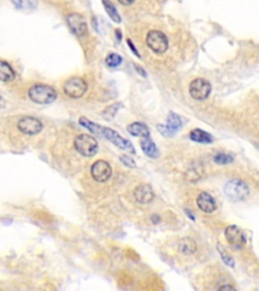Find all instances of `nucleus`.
Masks as SVG:
<instances>
[{"mask_svg":"<svg viewBox=\"0 0 259 291\" xmlns=\"http://www.w3.org/2000/svg\"><path fill=\"white\" fill-rule=\"evenodd\" d=\"M102 136L106 138L108 141H110L113 145H115L116 147H119L120 149H122V150H124V151H126V152H128L130 154H135L136 153L133 144L130 141L124 139L121 135H119L116 132H114L113 130L103 127L102 128Z\"/></svg>","mask_w":259,"mask_h":291,"instance_id":"423d86ee","label":"nucleus"},{"mask_svg":"<svg viewBox=\"0 0 259 291\" xmlns=\"http://www.w3.org/2000/svg\"><path fill=\"white\" fill-rule=\"evenodd\" d=\"M11 2L21 10H33L38 5V0H11Z\"/></svg>","mask_w":259,"mask_h":291,"instance_id":"412c9836","label":"nucleus"},{"mask_svg":"<svg viewBox=\"0 0 259 291\" xmlns=\"http://www.w3.org/2000/svg\"><path fill=\"white\" fill-rule=\"evenodd\" d=\"M190 137L193 141L198 142V143H203V144H208L213 142V137H211L209 134L207 132H204L200 129H196L191 132Z\"/></svg>","mask_w":259,"mask_h":291,"instance_id":"6ab92c4d","label":"nucleus"},{"mask_svg":"<svg viewBox=\"0 0 259 291\" xmlns=\"http://www.w3.org/2000/svg\"><path fill=\"white\" fill-rule=\"evenodd\" d=\"M127 43H128V46L131 48V51L138 57V58H140V54H139V52L137 51V48H136V47L133 45V43L131 42V40L130 39H128L127 40Z\"/></svg>","mask_w":259,"mask_h":291,"instance_id":"cd10ccee","label":"nucleus"},{"mask_svg":"<svg viewBox=\"0 0 259 291\" xmlns=\"http://www.w3.org/2000/svg\"><path fill=\"white\" fill-rule=\"evenodd\" d=\"M121 162L125 165V166H127V167H130V168H134V167H136V164H135V161L131 158V157H129V156H127V155H123V156H121Z\"/></svg>","mask_w":259,"mask_h":291,"instance_id":"bb28decb","label":"nucleus"},{"mask_svg":"<svg viewBox=\"0 0 259 291\" xmlns=\"http://www.w3.org/2000/svg\"><path fill=\"white\" fill-rule=\"evenodd\" d=\"M0 99H1V97H0Z\"/></svg>","mask_w":259,"mask_h":291,"instance_id":"473e14b6","label":"nucleus"},{"mask_svg":"<svg viewBox=\"0 0 259 291\" xmlns=\"http://www.w3.org/2000/svg\"><path fill=\"white\" fill-rule=\"evenodd\" d=\"M103 4H104V7L106 13L108 14V16L110 17V19L112 21H114L116 23H120L122 21L119 11L116 10L114 4L110 1V0H103Z\"/></svg>","mask_w":259,"mask_h":291,"instance_id":"aec40b11","label":"nucleus"},{"mask_svg":"<svg viewBox=\"0 0 259 291\" xmlns=\"http://www.w3.org/2000/svg\"><path fill=\"white\" fill-rule=\"evenodd\" d=\"M211 90L210 84L205 79H196L190 85V94L194 99L204 100L207 98Z\"/></svg>","mask_w":259,"mask_h":291,"instance_id":"9d476101","label":"nucleus"},{"mask_svg":"<svg viewBox=\"0 0 259 291\" xmlns=\"http://www.w3.org/2000/svg\"><path fill=\"white\" fill-rule=\"evenodd\" d=\"M219 289H235V287L230 286V285H225V286H220Z\"/></svg>","mask_w":259,"mask_h":291,"instance_id":"2f4dec72","label":"nucleus"},{"mask_svg":"<svg viewBox=\"0 0 259 291\" xmlns=\"http://www.w3.org/2000/svg\"><path fill=\"white\" fill-rule=\"evenodd\" d=\"M226 239L233 249L240 250L246 244V238L241 229L237 226H230L225 232Z\"/></svg>","mask_w":259,"mask_h":291,"instance_id":"0eeeda50","label":"nucleus"},{"mask_svg":"<svg viewBox=\"0 0 259 291\" xmlns=\"http://www.w3.org/2000/svg\"><path fill=\"white\" fill-rule=\"evenodd\" d=\"M120 105H121V103H114V104L110 105L109 107L105 108V109H104V111L103 112V116H105L106 114H108V116L106 117V119H111V118H112V117L115 115L116 111L119 110V108H120Z\"/></svg>","mask_w":259,"mask_h":291,"instance_id":"b1692460","label":"nucleus"},{"mask_svg":"<svg viewBox=\"0 0 259 291\" xmlns=\"http://www.w3.org/2000/svg\"><path fill=\"white\" fill-rule=\"evenodd\" d=\"M178 251L183 255H192L197 251V244L191 238H184L178 242Z\"/></svg>","mask_w":259,"mask_h":291,"instance_id":"2eb2a0df","label":"nucleus"},{"mask_svg":"<svg viewBox=\"0 0 259 291\" xmlns=\"http://www.w3.org/2000/svg\"><path fill=\"white\" fill-rule=\"evenodd\" d=\"M63 89L65 94L71 98H80L87 90V84L82 78L73 77L65 82Z\"/></svg>","mask_w":259,"mask_h":291,"instance_id":"39448f33","label":"nucleus"},{"mask_svg":"<svg viewBox=\"0 0 259 291\" xmlns=\"http://www.w3.org/2000/svg\"><path fill=\"white\" fill-rule=\"evenodd\" d=\"M128 132L135 137H142L144 138H150V132L149 129L141 123H133L128 126Z\"/></svg>","mask_w":259,"mask_h":291,"instance_id":"dca6fc26","label":"nucleus"},{"mask_svg":"<svg viewBox=\"0 0 259 291\" xmlns=\"http://www.w3.org/2000/svg\"><path fill=\"white\" fill-rule=\"evenodd\" d=\"M214 161L217 163V164H222V165H225V164H228V163H231L233 161V157L230 156V155H226V154H217L215 157H214Z\"/></svg>","mask_w":259,"mask_h":291,"instance_id":"393cba45","label":"nucleus"},{"mask_svg":"<svg viewBox=\"0 0 259 291\" xmlns=\"http://www.w3.org/2000/svg\"><path fill=\"white\" fill-rule=\"evenodd\" d=\"M122 62H123V58L115 53H110L105 59L106 65L111 68H115L117 66H120L122 64Z\"/></svg>","mask_w":259,"mask_h":291,"instance_id":"5701e85b","label":"nucleus"},{"mask_svg":"<svg viewBox=\"0 0 259 291\" xmlns=\"http://www.w3.org/2000/svg\"><path fill=\"white\" fill-rule=\"evenodd\" d=\"M74 146L76 151L85 157H92L99 151L98 141L92 136L82 134L75 138Z\"/></svg>","mask_w":259,"mask_h":291,"instance_id":"f03ea898","label":"nucleus"},{"mask_svg":"<svg viewBox=\"0 0 259 291\" xmlns=\"http://www.w3.org/2000/svg\"><path fill=\"white\" fill-rule=\"evenodd\" d=\"M197 204H198L199 208L206 213L213 212L217 208L216 200L207 192L200 193V195L197 198Z\"/></svg>","mask_w":259,"mask_h":291,"instance_id":"4468645a","label":"nucleus"},{"mask_svg":"<svg viewBox=\"0 0 259 291\" xmlns=\"http://www.w3.org/2000/svg\"><path fill=\"white\" fill-rule=\"evenodd\" d=\"M135 66V69H136V71L139 73L140 75H142V76H144V77H146L147 75H146V72H145V70L143 69V68H141L139 65H137V64H135L134 65Z\"/></svg>","mask_w":259,"mask_h":291,"instance_id":"c85d7f7f","label":"nucleus"},{"mask_svg":"<svg viewBox=\"0 0 259 291\" xmlns=\"http://www.w3.org/2000/svg\"><path fill=\"white\" fill-rule=\"evenodd\" d=\"M68 26L72 33L78 37H82L87 32V23L84 17L78 13H71L67 16Z\"/></svg>","mask_w":259,"mask_h":291,"instance_id":"9b49d317","label":"nucleus"},{"mask_svg":"<svg viewBox=\"0 0 259 291\" xmlns=\"http://www.w3.org/2000/svg\"><path fill=\"white\" fill-rule=\"evenodd\" d=\"M141 148H142L146 156L150 158H157L159 155L156 145L150 138H144L142 141H141Z\"/></svg>","mask_w":259,"mask_h":291,"instance_id":"f3484780","label":"nucleus"},{"mask_svg":"<svg viewBox=\"0 0 259 291\" xmlns=\"http://www.w3.org/2000/svg\"><path fill=\"white\" fill-rule=\"evenodd\" d=\"M17 128L23 134L29 136H35L42 132L43 124L36 117L25 116L19 119Z\"/></svg>","mask_w":259,"mask_h":291,"instance_id":"6e6552de","label":"nucleus"},{"mask_svg":"<svg viewBox=\"0 0 259 291\" xmlns=\"http://www.w3.org/2000/svg\"><path fill=\"white\" fill-rule=\"evenodd\" d=\"M79 124L82 126V127H84V128H86L87 130H89L91 133H93L94 135H99V136H102V126H100V125H97V124H94V123H92V121H90L88 118H86V117H80L79 118Z\"/></svg>","mask_w":259,"mask_h":291,"instance_id":"4be33fe9","label":"nucleus"},{"mask_svg":"<svg viewBox=\"0 0 259 291\" xmlns=\"http://www.w3.org/2000/svg\"><path fill=\"white\" fill-rule=\"evenodd\" d=\"M147 46L156 54H163L168 48L167 37L160 31H150L146 38Z\"/></svg>","mask_w":259,"mask_h":291,"instance_id":"20e7f679","label":"nucleus"},{"mask_svg":"<svg viewBox=\"0 0 259 291\" xmlns=\"http://www.w3.org/2000/svg\"><path fill=\"white\" fill-rule=\"evenodd\" d=\"M226 195L233 201H242L249 196V188L241 180L234 179L229 181L225 186Z\"/></svg>","mask_w":259,"mask_h":291,"instance_id":"7ed1b4c3","label":"nucleus"},{"mask_svg":"<svg viewBox=\"0 0 259 291\" xmlns=\"http://www.w3.org/2000/svg\"><path fill=\"white\" fill-rule=\"evenodd\" d=\"M115 36H116L117 41H119V42L122 41V32H121V30H116L115 31Z\"/></svg>","mask_w":259,"mask_h":291,"instance_id":"7c9ffc66","label":"nucleus"},{"mask_svg":"<svg viewBox=\"0 0 259 291\" xmlns=\"http://www.w3.org/2000/svg\"><path fill=\"white\" fill-rule=\"evenodd\" d=\"M181 126H182V123H181L180 117L176 113L170 112L167 117V125L166 126L159 125L158 130L164 137H172L175 135L177 131H179Z\"/></svg>","mask_w":259,"mask_h":291,"instance_id":"f8f14e48","label":"nucleus"},{"mask_svg":"<svg viewBox=\"0 0 259 291\" xmlns=\"http://www.w3.org/2000/svg\"><path fill=\"white\" fill-rule=\"evenodd\" d=\"M15 78V73L10 65L4 61H0V81L10 82Z\"/></svg>","mask_w":259,"mask_h":291,"instance_id":"a211bd4d","label":"nucleus"},{"mask_svg":"<svg viewBox=\"0 0 259 291\" xmlns=\"http://www.w3.org/2000/svg\"><path fill=\"white\" fill-rule=\"evenodd\" d=\"M134 197L141 204L150 203L154 199V191L148 184H141L134 190Z\"/></svg>","mask_w":259,"mask_h":291,"instance_id":"ddd939ff","label":"nucleus"},{"mask_svg":"<svg viewBox=\"0 0 259 291\" xmlns=\"http://www.w3.org/2000/svg\"><path fill=\"white\" fill-rule=\"evenodd\" d=\"M29 97L32 101L38 104H50L57 98L56 90L45 84H37L30 88Z\"/></svg>","mask_w":259,"mask_h":291,"instance_id":"f257e3e1","label":"nucleus"},{"mask_svg":"<svg viewBox=\"0 0 259 291\" xmlns=\"http://www.w3.org/2000/svg\"><path fill=\"white\" fill-rule=\"evenodd\" d=\"M91 176L100 183L106 182L111 176L110 165L104 160L97 161L91 166Z\"/></svg>","mask_w":259,"mask_h":291,"instance_id":"1a4fd4ad","label":"nucleus"},{"mask_svg":"<svg viewBox=\"0 0 259 291\" xmlns=\"http://www.w3.org/2000/svg\"><path fill=\"white\" fill-rule=\"evenodd\" d=\"M117 1H119L121 4H123L125 6H129V5H132L135 2V0H117Z\"/></svg>","mask_w":259,"mask_h":291,"instance_id":"c756f323","label":"nucleus"},{"mask_svg":"<svg viewBox=\"0 0 259 291\" xmlns=\"http://www.w3.org/2000/svg\"><path fill=\"white\" fill-rule=\"evenodd\" d=\"M218 249H219V251H220V253H221V256H222L223 261H224L227 265H229L230 267H234V266H235V263H234V260H233L232 256H231L230 254H228L227 252H225V250L222 249L221 247H220V248L218 247Z\"/></svg>","mask_w":259,"mask_h":291,"instance_id":"a878e982","label":"nucleus"}]
</instances>
